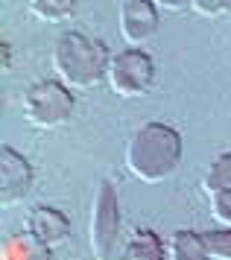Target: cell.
<instances>
[{"label":"cell","mask_w":231,"mask_h":260,"mask_svg":"<svg viewBox=\"0 0 231 260\" xmlns=\"http://www.w3.org/2000/svg\"><path fill=\"white\" fill-rule=\"evenodd\" d=\"M114 260H167V240L152 228H135L117 248Z\"/></svg>","instance_id":"obj_9"},{"label":"cell","mask_w":231,"mask_h":260,"mask_svg":"<svg viewBox=\"0 0 231 260\" xmlns=\"http://www.w3.org/2000/svg\"><path fill=\"white\" fill-rule=\"evenodd\" d=\"M152 3L164 12H182L185 6H190V0H152Z\"/></svg>","instance_id":"obj_17"},{"label":"cell","mask_w":231,"mask_h":260,"mask_svg":"<svg viewBox=\"0 0 231 260\" xmlns=\"http://www.w3.org/2000/svg\"><path fill=\"white\" fill-rule=\"evenodd\" d=\"M202 237L211 260H231V228H211Z\"/></svg>","instance_id":"obj_14"},{"label":"cell","mask_w":231,"mask_h":260,"mask_svg":"<svg viewBox=\"0 0 231 260\" xmlns=\"http://www.w3.org/2000/svg\"><path fill=\"white\" fill-rule=\"evenodd\" d=\"M26 9L35 21L44 24H65L76 12V0H26Z\"/></svg>","instance_id":"obj_12"},{"label":"cell","mask_w":231,"mask_h":260,"mask_svg":"<svg viewBox=\"0 0 231 260\" xmlns=\"http://www.w3.org/2000/svg\"><path fill=\"white\" fill-rule=\"evenodd\" d=\"M231 190V152H220L208 167H205V176H202V193L214 196Z\"/></svg>","instance_id":"obj_13"},{"label":"cell","mask_w":231,"mask_h":260,"mask_svg":"<svg viewBox=\"0 0 231 260\" xmlns=\"http://www.w3.org/2000/svg\"><path fill=\"white\" fill-rule=\"evenodd\" d=\"M0 68H3V71L12 68V44L9 41H0Z\"/></svg>","instance_id":"obj_18"},{"label":"cell","mask_w":231,"mask_h":260,"mask_svg":"<svg viewBox=\"0 0 231 260\" xmlns=\"http://www.w3.org/2000/svg\"><path fill=\"white\" fill-rule=\"evenodd\" d=\"M23 228L35 234L41 243H47L50 248L65 246L70 240V219L68 213H62L59 208H50V205H35L26 211L23 216Z\"/></svg>","instance_id":"obj_8"},{"label":"cell","mask_w":231,"mask_h":260,"mask_svg":"<svg viewBox=\"0 0 231 260\" xmlns=\"http://www.w3.org/2000/svg\"><path fill=\"white\" fill-rule=\"evenodd\" d=\"M3 260H53V248L41 243L35 234H30L26 228L3 240Z\"/></svg>","instance_id":"obj_10"},{"label":"cell","mask_w":231,"mask_h":260,"mask_svg":"<svg viewBox=\"0 0 231 260\" xmlns=\"http://www.w3.org/2000/svg\"><path fill=\"white\" fill-rule=\"evenodd\" d=\"M190 9L202 18H222L231 9V0H190Z\"/></svg>","instance_id":"obj_16"},{"label":"cell","mask_w":231,"mask_h":260,"mask_svg":"<svg viewBox=\"0 0 231 260\" xmlns=\"http://www.w3.org/2000/svg\"><path fill=\"white\" fill-rule=\"evenodd\" d=\"M167 260H211L205 237L190 228H179L167 237Z\"/></svg>","instance_id":"obj_11"},{"label":"cell","mask_w":231,"mask_h":260,"mask_svg":"<svg viewBox=\"0 0 231 260\" xmlns=\"http://www.w3.org/2000/svg\"><path fill=\"white\" fill-rule=\"evenodd\" d=\"M208 211H211V219L217 225L231 228V190H222V193L208 196Z\"/></svg>","instance_id":"obj_15"},{"label":"cell","mask_w":231,"mask_h":260,"mask_svg":"<svg viewBox=\"0 0 231 260\" xmlns=\"http://www.w3.org/2000/svg\"><path fill=\"white\" fill-rule=\"evenodd\" d=\"M73 108H76V96L65 82L53 79H38L33 82L21 96V114L23 120L35 126V129H59L70 123L73 117Z\"/></svg>","instance_id":"obj_3"},{"label":"cell","mask_w":231,"mask_h":260,"mask_svg":"<svg viewBox=\"0 0 231 260\" xmlns=\"http://www.w3.org/2000/svg\"><path fill=\"white\" fill-rule=\"evenodd\" d=\"M35 184L33 164L12 146H0V205H21Z\"/></svg>","instance_id":"obj_6"},{"label":"cell","mask_w":231,"mask_h":260,"mask_svg":"<svg viewBox=\"0 0 231 260\" xmlns=\"http://www.w3.org/2000/svg\"><path fill=\"white\" fill-rule=\"evenodd\" d=\"M50 64L59 82H65L70 91H91L105 82L111 53L100 38L85 36L79 29H68L56 38Z\"/></svg>","instance_id":"obj_2"},{"label":"cell","mask_w":231,"mask_h":260,"mask_svg":"<svg viewBox=\"0 0 231 260\" xmlns=\"http://www.w3.org/2000/svg\"><path fill=\"white\" fill-rule=\"evenodd\" d=\"M114 3H123V0H114Z\"/></svg>","instance_id":"obj_19"},{"label":"cell","mask_w":231,"mask_h":260,"mask_svg":"<svg viewBox=\"0 0 231 260\" xmlns=\"http://www.w3.org/2000/svg\"><path fill=\"white\" fill-rule=\"evenodd\" d=\"M152 82H155V61L150 53H143L140 47H126L111 56L108 76H105L111 94L123 100H138L152 91Z\"/></svg>","instance_id":"obj_5"},{"label":"cell","mask_w":231,"mask_h":260,"mask_svg":"<svg viewBox=\"0 0 231 260\" xmlns=\"http://www.w3.org/2000/svg\"><path fill=\"white\" fill-rule=\"evenodd\" d=\"M182 155H185L182 132L173 129L170 123L150 120L126 141L123 164L132 178L143 184H161L164 178H170L179 170Z\"/></svg>","instance_id":"obj_1"},{"label":"cell","mask_w":231,"mask_h":260,"mask_svg":"<svg viewBox=\"0 0 231 260\" xmlns=\"http://www.w3.org/2000/svg\"><path fill=\"white\" fill-rule=\"evenodd\" d=\"M120 199H117V187L111 178H103L97 184L91 202V213H88V246H91L94 260H111L114 257V246L120 237Z\"/></svg>","instance_id":"obj_4"},{"label":"cell","mask_w":231,"mask_h":260,"mask_svg":"<svg viewBox=\"0 0 231 260\" xmlns=\"http://www.w3.org/2000/svg\"><path fill=\"white\" fill-rule=\"evenodd\" d=\"M161 24V9L152 0H123L120 3V38L126 41L129 47H140L143 41H150L158 32Z\"/></svg>","instance_id":"obj_7"}]
</instances>
